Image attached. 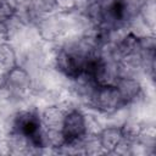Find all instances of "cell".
Instances as JSON below:
<instances>
[{
    "mask_svg": "<svg viewBox=\"0 0 156 156\" xmlns=\"http://www.w3.org/2000/svg\"><path fill=\"white\" fill-rule=\"evenodd\" d=\"M100 149L105 152H115L127 143H132L126 139L122 127H106L96 135Z\"/></svg>",
    "mask_w": 156,
    "mask_h": 156,
    "instance_id": "8992f818",
    "label": "cell"
},
{
    "mask_svg": "<svg viewBox=\"0 0 156 156\" xmlns=\"http://www.w3.org/2000/svg\"><path fill=\"white\" fill-rule=\"evenodd\" d=\"M115 84L118 88V90H119L121 95L123 96L124 101L127 102V105L130 104L132 101L136 100L141 93L140 83L135 78L126 76V74H119L117 77V79L115 80Z\"/></svg>",
    "mask_w": 156,
    "mask_h": 156,
    "instance_id": "52a82bcc",
    "label": "cell"
},
{
    "mask_svg": "<svg viewBox=\"0 0 156 156\" xmlns=\"http://www.w3.org/2000/svg\"><path fill=\"white\" fill-rule=\"evenodd\" d=\"M89 87L90 90L88 94V100L95 110L102 113H113L127 106V102L124 101L115 83L100 85L90 84Z\"/></svg>",
    "mask_w": 156,
    "mask_h": 156,
    "instance_id": "277c9868",
    "label": "cell"
},
{
    "mask_svg": "<svg viewBox=\"0 0 156 156\" xmlns=\"http://www.w3.org/2000/svg\"><path fill=\"white\" fill-rule=\"evenodd\" d=\"M17 65L15 49L7 43H0V69L4 72Z\"/></svg>",
    "mask_w": 156,
    "mask_h": 156,
    "instance_id": "ba28073f",
    "label": "cell"
},
{
    "mask_svg": "<svg viewBox=\"0 0 156 156\" xmlns=\"http://www.w3.org/2000/svg\"><path fill=\"white\" fill-rule=\"evenodd\" d=\"M11 139L13 146H21L22 151L39 150L49 145L41 115L37 110L18 112L12 122ZM20 150V151H21Z\"/></svg>",
    "mask_w": 156,
    "mask_h": 156,
    "instance_id": "6da1fadb",
    "label": "cell"
},
{
    "mask_svg": "<svg viewBox=\"0 0 156 156\" xmlns=\"http://www.w3.org/2000/svg\"><path fill=\"white\" fill-rule=\"evenodd\" d=\"M15 15L16 10L7 0L0 2V23H9L15 17Z\"/></svg>",
    "mask_w": 156,
    "mask_h": 156,
    "instance_id": "30bf717a",
    "label": "cell"
},
{
    "mask_svg": "<svg viewBox=\"0 0 156 156\" xmlns=\"http://www.w3.org/2000/svg\"><path fill=\"white\" fill-rule=\"evenodd\" d=\"M1 1H4V0H0V2H1Z\"/></svg>",
    "mask_w": 156,
    "mask_h": 156,
    "instance_id": "7c38bea8",
    "label": "cell"
},
{
    "mask_svg": "<svg viewBox=\"0 0 156 156\" xmlns=\"http://www.w3.org/2000/svg\"><path fill=\"white\" fill-rule=\"evenodd\" d=\"M138 16L143 17L146 26H149L150 28H154V22H155V2H154V0H147L141 6Z\"/></svg>",
    "mask_w": 156,
    "mask_h": 156,
    "instance_id": "9c48e42d",
    "label": "cell"
},
{
    "mask_svg": "<svg viewBox=\"0 0 156 156\" xmlns=\"http://www.w3.org/2000/svg\"><path fill=\"white\" fill-rule=\"evenodd\" d=\"M95 48L88 39H84L77 44L65 45L58 49L55 56L56 68L67 78L79 80L83 78L85 62L90 51Z\"/></svg>",
    "mask_w": 156,
    "mask_h": 156,
    "instance_id": "7a4b0ae2",
    "label": "cell"
},
{
    "mask_svg": "<svg viewBox=\"0 0 156 156\" xmlns=\"http://www.w3.org/2000/svg\"><path fill=\"white\" fill-rule=\"evenodd\" d=\"M88 121L85 115L78 108L66 110L61 126V147H74L82 145L88 136Z\"/></svg>",
    "mask_w": 156,
    "mask_h": 156,
    "instance_id": "3957f363",
    "label": "cell"
},
{
    "mask_svg": "<svg viewBox=\"0 0 156 156\" xmlns=\"http://www.w3.org/2000/svg\"><path fill=\"white\" fill-rule=\"evenodd\" d=\"M2 88L10 96L23 99L30 93L32 89L30 76L24 68L16 65L4 72Z\"/></svg>",
    "mask_w": 156,
    "mask_h": 156,
    "instance_id": "5b68a950",
    "label": "cell"
},
{
    "mask_svg": "<svg viewBox=\"0 0 156 156\" xmlns=\"http://www.w3.org/2000/svg\"><path fill=\"white\" fill-rule=\"evenodd\" d=\"M54 5L60 12H72L78 7V0H55Z\"/></svg>",
    "mask_w": 156,
    "mask_h": 156,
    "instance_id": "8fae6325",
    "label": "cell"
}]
</instances>
